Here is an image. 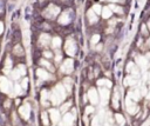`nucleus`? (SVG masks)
<instances>
[{"label":"nucleus","mask_w":150,"mask_h":126,"mask_svg":"<svg viewBox=\"0 0 150 126\" xmlns=\"http://www.w3.org/2000/svg\"><path fill=\"white\" fill-rule=\"evenodd\" d=\"M4 105H6L5 107H9V106H8V105H9V100H7L6 102H4Z\"/></svg>","instance_id":"c03bdc74"},{"label":"nucleus","mask_w":150,"mask_h":126,"mask_svg":"<svg viewBox=\"0 0 150 126\" xmlns=\"http://www.w3.org/2000/svg\"><path fill=\"white\" fill-rule=\"evenodd\" d=\"M69 21H70V13H69V11L63 12L62 15H61L60 19H59V22L62 24V25H66V24H68Z\"/></svg>","instance_id":"f8f14e48"},{"label":"nucleus","mask_w":150,"mask_h":126,"mask_svg":"<svg viewBox=\"0 0 150 126\" xmlns=\"http://www.w3.org/2000/svg\"><path fill=\"white\" fill-rule=\"evenodd\" d=\"M64 49H66V53H67L68 55H74V54H75V52H76V45H75V42H74L73 39L69 38V39L66 41Z\"/></svg>","instance_id":"20e7f679"},{"label":"nucleus","mask_w":150,"mask_h":126,"mask_svg":"<svg viewBox=\"0 0 150 126\" xmlns=\"http://www.w3.org/2000/svg\"><path fill=\"white\" fill-rule=\"evenodd\" d=\"M73 121H74V115L70 114V113H66L64 117H63V124H64V126H71L73 125Z\"/></svg>","instance_id":"ddd939ff"},{"label":"nucleus","mask_w":150,"mask_h":126,"mask_svg":"<svg viewBox=\"0 0 150 126\" xmlns=\"http://www.w3.org/2000/svg\"><path fill=\"white\" fill-rule=\"evenodd\" d=\"M148 81H149V82H150V73H149V74H148Z\"/></svg>","instance_id":"de8ad7c7"},{"label":"nucleus","mask_w":150,"mask_h":126,"mask_svg":"<svg viewBox=\"0 0 150 126\" xmlns=\"http://www.w3.org/2000/svg\"><path fill=\"white\" fill-rule=\"evenodd\" d=\"M36 75H38L39 78L43 79V80H47V79L50 78V75L47 73V71H45V69H42V68H39V69L36 71Z\"/></svg>","instance_id":"4468645a"},{"label":"nucleus","mask_w":150,"mask_h":126,"mask_svg":"<svg viewBox=\"0 0 150 126\" xmlns=\"http://www.w3.org/2000/svg\"><path fill=\"white\" fill-rule=\"evenodd\" d=\"M111 9L109 8V7H103V9H102V15H103V18H110V15H111V12H110Z\"/></svg>","instance_id":"b1692460"},{"label":"nucleus","mask_w":150,"mask_h":126,"mask_svg":"<svg viewBox=\"0 0 150 126\" xmlns=\"http://www.w3.org/2000/svg\"><path fill=\"white\" fill-rule=\"evenodd\" d=\"M14 54H16V55H22L23 54V51H22V48H21L20 45H16L14 47Z\"/></svg>","instance_id":"bb28decb"},{"label":"nucleus","mask_w":150,"mask_h":126,"mask_svg":"<svg viewBox=\"0 0 150 126\" xmlns=\"http://www.w3.org/2000/svg\"><path fill=\"white\" fill-rule=\"evenodd\" d=\"M109 8H110L111 11H115L116 13H122V8H121V7H117V6H115V5H110Z\"/></svg>","instance_id":"2f4dec72"},{"label":"nucleus","mask_w":150,"mask_h":126,"mask_svg":"<svg viewBox=\"0 0 150 126\" xmlns=\"http://www.w3.org/2000/svg\"><path fill=\"white\" fill-rule=\"evenodd\" d=\"M148 26H149V28H150V21H149V24H148Z\"/></svg>","instance_id":"8fccbe9b"},{"label":"nucleus","mask_w":150,"mask_h":126,"mask_svg":"<svg viewBox=\"0 0 150 126\" xmlns=\"http://www.w3.org/2000/svg\"><path fill=\"white\" fill-rule=\"evenodd\" d=\"M19 113H20V115H21L25 120H27V119L29 118V114H30V107H29V105H28V104L22 105V106L19 108Z\"/></svg>","instance_id":"0eeeda50"},{"label":"nucleus","mask_w":150,"mask_h":126,"mask_svg":"<svg viewBox=\"0 0 150 126\" xmlns=\"http://www.w3.org/2000/svg\"><path fill=\"white\" fill-rule=\"evenodd\" d=\"M40 64H41L42 66L47 67V68H48V69H50V71H53V69H54V68H53V66H52L48 61H46V60H41V61H40Z\"/></svg>","instance_id":"7c9ffc66"},{"label":"nucleus","mask_w":150,"mask_h":126,"mask_svg":"<svg viewBox=\"0 0 150 126\" xmlns=\"http://www.w3.org/2000/svg\"><path fill=\"white\" fill-rule=\"evenodd\" d=\"M136 61H137L138 66H139L142 69H145V68L148 67V60H146V58L141 57V55H137V57H136Z\"/></svg>","instance_id":"9b49d317"},{"label":"nucleus","mask_w":150,"mask_h":126,"mask_svg":"<svg viewBox=\"0 0 150 126\" xmlns=\"http://www.w3.org/2000/svg\"><path fill=\"white\" fill-rule=\"evenodd\" d=\"M98 40H100V35H98V34H95V35L91 37V44H93V45H94V44H97Z\"/></svg>","instance_id":"f704fd0d"},{"label":"nucleus","mask_w":150,"mask_h":126,"mask_svg":"<svg viewBox=\"0 0 150 126\" xmlns=\"http://www.w3.org/2000/svg\"><path fill=\"white\" fill-rule=\"evenodd\" d=\"M11 68H12V61H11L9 58H7L6 65H5V67H4V72H5V73H9V72H11Z\"/></svg>","instance_id":"412c9836"},{"label":"nucleus","mask_w":150,"mask_h":126,"mask_svg":"<svg viewBox=\"0 0 150 126\" xmlns=\"http://www.w3.org/2000/svg\"><path fill=\"white\" fill-rule=\"evenodd\" d=\"M125 105H127V111H128V113H130V114H135V113L138 111V106L132 101V99L130 100L129 97H128L127 100H125Z\"/></svg>","instance_id":"39448f33"},{"label":"nucleus","mask_w":150,"mask_h":126,"mask_svg":"<svg viewBox=\"0 0 150 126\" xmlns=\"http://www.w3.org/2000/svg\"><path fill=\"white\" fill-rule=\"evenodd\" d=\"M70 82H71V81H70L69 78L64 79V86L67 87V91H68V92H70Z\"/></svg>","instance_id":"c9c22d12"},{"label":"nucleus","mask_w":150,"mask_h":126,"mask_svg":"<svg viewBox=\"0 0 150 126\" xmlns=\"http://www.w3.org/2000/svg\"><path fill=\"white\" fill-rule=\"evenodd\" d=\"M91 126H100V122H98V118H94Z\"/></svg>","instance_id":"58836bf2"},{"label":"nucleus","mask_w":150,"mask_h":126,"mask_svg":"<svg viewBox=\"0 0 150 126\" xmlns=\"http://www.w3.org/2000/svg\"><path fill=\"white\" fill-rule=\"evenodd\" d=\"M49 42H50L49 35H48V34H41V37H40V44H41L42 46H47Z\"/></svg>","instance_id":"dca6fc26"},{"label":"nucleus","mask_w":150,"mask_h":126,"mask_svg":"<svg viewBox=\"0 0 150 126\" xmlns=\"http://www.w3.org/2000/svg\"><path fill=\"white\" fill-rule=\"evenodd\" d=\"M52 45H53L54 48H59V47L61 46V39H60L59 37H55V38L52 40Z\"/></svg>","instance_id":"5701e85b"},{"label":"nucleus","mask_w":150,"mask_h":126,"mask_svg":"<svg viewBox=\"0 0 150 126\" xmlns=\"http://www.w3.org/2000/svg\"><path fill=\"white\" fill-rule=\"evenodd\" d=\"M142 93L145 94V88H144V87H142Z\"/></svg>","instance_id":"a18cd8bd"},{"label":"nucleus","mask_w":150,"mask_h":126,"mask_svg":"<svg viewBox=\"0 0 150 126\" xmlns=\"http://www.w3.org/2000/svg\"><path fill=\"white\" fill-rule=\"evenodd\" d=\"M48 98H49V97H48V92H47L46 89H43V91L41 92V101H42V104H45V105H46V104H47V102H46V100H47Z\"/></svg>","instance_id":"393cba45"},{"label":"nucleus","mask_w":150,"mask_h":126,"mask_svg":"<svg viewBox=\"0 0 150 126\" xmlns=\"http://www.w3.org/2000/svg\"><path fill=\"white\" fill-rule=\"evenodd\" d=\"M100 94H101L102 104H103V105H105V104H107V101H108V99H109V95H110L109 89H108L107 87H101V88H100Z\"/></svg>","instance_id":"6e6552de"},{"label":"nucleus","mask_w":150,"mask_h":126,"mask_svg":"<svg viewBox=\"0 0 150 126\" xmlns=\"http://www.w3.org/2000/svg\"><path fill=\"white\" fill-rule=\"evenodd\" d=\"M127 71L129 72V73H131V74H138V69L136 68V66L132 64V62H129L128 65H127Z\"/></svg>","instance_id":"a211bd4d"},{"label":"nucleus","mask_w":150,"mask_h":126,"mask_svg":"<svg viewBox=\"0 0 150 126\" xmlns=\"http://www.w3.org/2000/svg\"><path fill=\"white\" fill-rule=\"evenodd\" d=\"M41 119H42V124L45 125V126H47L48 125V117H47V113L46 112H42V114H41Z\"/></svg>","instance_id":"c85d7f7f"},{"label":"nucleus","mask_w":150,"mask_h":126,"mask_svg":"<svg viewBox=\"0 0 150 126\" xmlns=\"http://www.w3.org/2000/svg\"><path fill=\"white\" fill-rule=\"evenodd\" d=\"M50 100H52V102L54 104V105H59L62 100H64V98H66V89H64V87L61 85V84H59V85H56L54 88H53V91H52V93H50Z\"/></svg>","instance_id":"f257e3e1"},{"label":"nucleus","mask_w":150,"mask_h":126,"mask_svg":"<svg viewBox=\"0 0 150 126\" xmlns=\"http://www.w3.org/2000/svg\"><path fill=\"white\" fill-rule=\"evenodd\" d=\"M59 12H60V8H59L57 6H55V5H49L48 8L45 11V16H47V18H49V19H53V18H55V16L59 14Z\"/></svg>","instance_id":"7ed1b4c3"},{"label":"nucleus","mask_w":150,"mask_h":126,"mask_svg":"<svg viewBox=\"0 0 150 126\" xmlns=\"http://www.w3.org/2000/svg\"><path fill=\"white\" fill-rule=\"evenodd\" d=\"M97 85L101 87H111V81H109L108 79H100L97 80Z\"/></svg>","instance_id":"6ab92c4d"},{"label":"nucleus","mask_w":150,"mask_h":126,"mask_svg":"<svg viewBox=\"0 0 150 126\" xmlns=\"http://www.w3.org/2000/svg\"><path fill=\"white\" fill-rule=\"evenodd\" d=\"M146 58H148V59H150V52H149V53L146 54Z\"/></svg>","instance_id":"49530a36"},{"label":"nucleus","mask_w":150,"mask_h":126,"mask_svg":"<svg viewBox=\"0 0 150 126\" xmlns=\"http://www.w3.org/2000/svg\"><path fill=\"white\" fill-rule=\"evenodd\" d=\"M88 97H89V100H90V102H91L93 105H96V104L98 102V95H97L96 89L90 88L89 92H88Z\"/></svg>","instance_id":"1a4fd4ad"},{"label":"nucleus","mask_w":150,"mask_h":126,"mask_svg":"<svg viewBox=\"0 0 150 126\" xmlns=\"http://www.w3.org/2000/svg\"><path fill=\"white\" fill-rule=\"evenodd\" d=\"M27 85H28V79H27V78H23V80H22V82H21V87H22L23 89H26V88H27Z\"/></svg>","instance_id":"e433bc0d"},{"label":"nucleus","mask_w":150,"mask_h":126,"mask_svg":"<svg viewBox=\"0 0 150 126\" xmlns=\"http://www.w3.org/2000/svg\"><path fill=\"white\" fill-rule=\"evenodd\" d=\"M109 1H114V2H116V1H117V0H109Z\"/></svg>","instance_id":"09e8293b"},{"label":"nucleus","mask_w":150,"mask_h":126,"mask_svg":"<svg viewBox=\"0 0 150 126\" xmlns=\"http://www.w3.org/2000/svg\"><path fill=\"white\" fill-rule=\"evenodd\" d=\"M129 98H131L134 101H137L141 99V93L138 89H132L129 92Z\"/></svg>","instance_id":"2eb2a0df"},{"label":"nucleus","mask_w":150,"mask_h":126,"mask_svg":"<svg viewBox=\"0 0 150 126\" xmlns=\"http://www.w3.org/2000/svg\"><path fill=\"white\" fill-rule=\"evenodd\" d=\"M91 112H94V107H91V106H88V107L86 108V113L88 114V113H91Z\"/></svg>","instance_id":"ea45409f"},{"label":"nucleus","mask_w":150,"mask_h":126,"mask_svg":"<svg viewBox=\"0 0 150 126\" xmlns=\"http://www.w3.org/2000/svg\"><path fill=\"white\" fill-rule=\"evenodd\" d=\"M112 106H114L115 108L118 107V93H117V91L115 92V94H114V97H112Z\"/></svg>","instance_id":"a878e982"},{"label":"nucleus","mask_w":150,"mask_h":126,"mask_svg":"<svg viewBox=\"0 0 150 126\" xmlns=\"http://www.w3.org/2000/svg\"><path fill=\"white\" fill-rule=\"evenodd\" d=\"M73 60L71 59H67L63 64H62V66H61V71L63 72V73H67V74H69V73H71L73 72Z\"/></svg>","instance_id":"423d86ee"},{"label":"nucleus","mask_w":150,"mask_h":126,"mask_svg":"<svg viewBox=\"0 0 150 126\" xmlns=\"http://www.w3.org/2000/svg\"><path fill=\"white\" fill-rule=\"evenodd\" d=\"M43 55H45V57H47V58H50V57H52V53L46 51V52H43Z\"/></svg>","instance_id":"a19ab883"},{"label":"nucleus","mask_w":150,"mask_h":126,"mask_svg":"<svg viewBox=\"0 0 150 126\" xmlns=\"http://www.w3.org/2000/svg\"><path fill=\"white\" fill-rule=\"evenodd\" d=\"M93 11H94L96 14H100V13H102V7H101L100 5H95V6L93 7Z\"/></svg>","instance_id":"473e14b6"},{"label":"nucleus","mask_w":150,"mask_h":126,"mask_svg":"<svg viewBox=\"0 0 150 126\" xmlns=\"http://www.w3.org/2000/svg\"><path fill=\"white\" fill-rule=\"evenodd\" d=\"M124 82H125V85H130V86L136 85V82H137V78H136L135 75H129V77L125 78Z\"/></svg>","instance_id":"f3484780"},{"label":"nucleus","mask_w":150,"mask_h":126,"mask_svg":"<svg viewBox=\"0 0 150 126\" xmlns=\"http://www.w3.org/2000/svg\"><path fill=\"white\" fill-rule=\"evenodd\" d=\"M149 46H150V39H149Z\"/></svg>","instance_id":"3c124183"},{"label":"nucleus","mask_w":150,"mask_h":126,"mask_svg":"<svg viewBox=\"0 0 150 126\" xmlns=\"http://www.w3.org/2000/svg\"><path fill=\"white\" fill-rule=\"evenodd\" d=\"M88 19H89L90 24H94V22L97 21V15H96V13H95L93 9L88 11Z\"/></svg>","instance_id":"aec40b11"},{"label":"nucleus","mask_w":150,"mask_h":126,"mask_svg":"<svg viewBox=\"0 0 150 126\" xmlns=\"http://www.w3.org/2000/svg\"><path fill=\"white\" fill-rule=\"evenodd\" d=\"M49 115H50V119H52V121L54 124H56L60 120V112L57 110H55V108L49 110Z\"/></svg>","instance_id":"9d476101"},{"label":"nucleus","mask_w":150,"mask_h":126,"mask_svg":"<svg viewBox=\"0 0 150 126\" xmlns=\"http://www.w3.org/2000/svg\"><path fill=\"white\" fill-rule=\"evenodd\" d=\"M18 69L20 71L21 75H25V74H26V66H25V65H19V66H18Z\"/></svg>","instance_id":"72a5a7b5"},{"label":"nucleus","mask_w":150,"mask_h":126,"mask_svg":"<svg viewBox=\"0 0 150 126\" xmlns=\"http://www.w3.org/2000/svg\"><path fill=\"white\" fill-rule=\"evenodd\" d=\"M13 89H14V87L12 86L11 81L7 78H5V77H0V91L2 93L13 95V92H12Z\"/></svg>","instance_id":"f03ea898"},{"label":"nucleus","mask_w":150,"mask_h":126,"mask_svg":"<svg viewBox=\"0 0 150 126\" xmlns=\"http://www.w3.org/2000/svg\"><path fill=\"white\" fill-rule=\"evenodd\" d=\"M0 9H1V7H0Z\"/></svg>","instance_id":"603ef678"},{"label":"nucleus","mask_w":150,"mask_h":126,"mask_svg":"<svg viewBox=\"0 0 150 126\" xmlns=\"http://www.w3.org/2000/svg\"><path fill=\"white\" fill-rule=\"evenodd\" d=\"M69 106H70V102H67V104L62 105V107H61V111H62V112H66V111L69 108Z\"/></svg>","instance_id":"4c0bfd02"},{"label":"nucleus","mask_w":150,"mask_h":126,"mask_svg":"<svg viewBox=\"0 0 150 126\" xmlns=\"http://www.w3.org/2000/svg\"><path fill=\"white\" fill-rule=\"evenodd\" d=\"M23 92V88L20 85H14V94H21Z\"/></svg>","instance_id":"c756f323"},{"label":"nucleus","mask_w":150,"mask_h":126,"mask_svg":"<svg viewBox=\"0 0 150 126\" xmlns=\"http://www.w3.org/2000/svg\"><path fill=\"white\" fill-rule=\"evenodd\" d=\"M116 120H117V122H118L120 125H124V122H125V119H124L123 115L120 114V113L116 114Z\"/></svg>","instance_id":"cd10ccee"},{"label":"nucleus","mask_w":150,"mask_h":126,"mask_svg":"<svg viewBox=\"0 0 150 126\" xmlns=\"http://www.w3.org/2000/svg\"><path fill=\"white\" fill-rule=\"evenodd\" d=\"M60 59H61V55H60V54H57V57L55 58V60H56V61H60Z\"/></svg>","instance_id":"37998d69"},{"label":"nucleus","mask_w":150,"mask_h":126,"mask_svg":"<svg viewBox=\"0 0 150 126\" xmlns=\"http://www.w3.org/2000/svg\"><path fill=\"white\" fill-rule=\"evenodd\" d=\"M2 31H4V25H2L1 22H0V34L2 33Z\"/></svg>","instance_id":"79ce46f5"},{"label":"nucleus","mask_w":150,"mask_h":126,"mask_svg":"<svg viewBox=\"0 0 150 126\" xmlns=\"http://www.w3.org/2000/svg\"><path fill=\"white\" fill-rule=\"evenodd\" d=\"M11 77H12V79H14V80H16V79H19V78L21 77V73H20V71L18 69V67L14 68V71L11 72Z\"/></svg>","instance_id":"4be33fe9"}]
</instances>
